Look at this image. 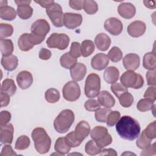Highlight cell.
Masks as SVG:
<instances>
[{
	"label": "cell",
	"mask_w": 156,
	"mask_h": 156,
	"mask_svg": "<svg viewBox=\"0 0 156 156\" xmlns=\"http://www.w3.org/2000/svg\"><path fill=\"white\" fill-rule=\"evenodd\" d=\"M109 63V58L108 56L102 53L96 54L91 60V67L96 70L101 71L105 69Z\"/></svg>",
	"instance_id": "2e32d148"
},
{
	"label": "cell",
	"mask_w": 156,
	"mask_h": 156,
	"mask_svg": "<svg viewBox=\"0 0 156 156\" xmlns=\"http://www.w3.org/2000/svg\"><path fill=\"white\" fill-rule=\"evenodd\" d=\"M74 132L76 139L82 143L90 132V124L85 121H81L76 125Z\"/></svg>",
	"instance_id": "e0dca14e"
},
{
	"label": "cell",
	"mask_w": 156,
	"mask_h": 156,
	"mask_svg": "<svg viewBox=\"0 0 156 156\" xmlns=\"http://www.w3.org/2000/svg\"><path fill=\"white\" fill-rule=\"evenodd\" d=\"M119 72L118 68L115 66H109L105 69L104 73V79L108 83L116 82L119 78Z\"/></svg>",
	"instance_id": "484cf974"
},
{
	"label": "cell",
	"mask_w": 156,
	"mask_h": 156,
	"mask_svg": "<svg viewBox=\"0 0 156 156\" xmlns=\"http://www.w3.org/2000/svg\"><path fill=\"white\" fill-rule=\"evenodd\" d=\"M110 89L111 91L118 98H119L120 96L123 93L128 91L127 88L124 86L122 83L118 82H115L112 83V85L110 86Z\"/></svg>",
	"instance_id": "ee69618b"
},
{
	"label": "cell",
	"mask_w": 156,
	"mask_h": 156,
	"mask_svg": "<svg viewBox=\"0 0 156 156\" xmlns=\"http://www.w3.org/2000/svg\"><path fill=\"white\" fill-rule=\"evenodd\" d=\"M16 91V87L14 80L11 79H5L1 84V92L6 93L10 96H13Z\"/></svg>",
	"instance_id": "83f0119b"
},
{
	"label": "cell",
	"mask_w": 156,
	"mask_h": 156,
	"mask_svg": "<svg viewBox=\"0 0 156 156\" xmlns=\"http://www.w3.org/2000/svg\"><path fill=\"white\" fill-rule=\"evenodd\" d=\"M63 96L68 101H76L80 96V88L79 85L74 80L69 81L63 87Z\"/></svg>",
	"instance_id": "ba28073f"
},
{
	"label": "cell",
	"mask_w": 156,
	"mask_h": 156,
	"mask_svg": "<svg viewBox=\"0 0 156 156\" xmlns=\"http://www.w3.org/2000/svg\"><path fill=\"white\" fill-rule=\"evenodd\" d=\"M31 135L37 151L41 154L48 152L51 148V140L46 130L42 127H37L32 130Z\"/></svg>",
	"instance_id": "7a4b0ae2"
},
{
	"label": "cell",
	"mask_w": 156,
	"mask_h": 156,
	"mask_svg": "<svg viewBox=\"0 0 156 156\" xmlns=\"http://www.w3.org/2000/svg\"><path fill=\"white\" fill-rule=\"evenodd\" d=\"M0 49L3 57L12 55L13 51V44L10 39H1L0 40Z\"/></svg>",
	"instance_id": "4dcf8cb0"
},
{
	"label": "cell",
	"mask_w": 156,
	"mask_h": 156,
	"mask_svg": "<svg viewBox=\"0 0 156 156\" xmlns=\"http://www.w3.org/2000/svg\"><path fill=\"white\" fill-rule=\"evenodd\" d=\"M101 155H112V156H116L117 152L115 151V149L112 148L108 149H104L101 150L100 153L99 154Z\"/></svg>",
	"instance_id": "91938a15"
},
{
	"label": "cell",
	"mask_w": 156,
	"mask_h": 156,
	"mask_svg": "<svg viewBox=\"0 0 156 156\" xmlns=\"http://www.w3.org/2000/svg\"><path fill=\"white\" fill-rule=\"evenodd\" d=\"M69 69L71 77L76 82L82 80L87 73V67L82 63H76Z\"/></svg>",
	"instance_id": "44dd1931"
},
{
	"label": "cell",
	"mask_w": 156,
	"mask_h": 156,
	"mask_svg": "<svg viewBox=\"0 0 156 156\" xmlns=\"http://www.w3.org/2000/svg\"><path fill=\"white\" fill-rule=\"evenodd\" d=\"M1 62L2 66L5 70L12 71L16 68L18 64V60L16 56L12 54L7 57L2 56Z\"/></svg>",
	"instance_id": "d4e9b609"
},
{
	"label": "cell",
	"mask_w": 156,
	"mask_h": 156,
	"mask_svg": "<svg viewBox=\"0 0 156 156\" xmlns=\"http://www.w3.org/2000/svg\"><path fill=\"white\" fill-rule=\"evenodd\" d=\"M152 140L149 138L143 131L140 136H138V138L136 141V144L137 147L140 149H144L151 144Z\"/></svg>",
	"instance_id": "ab89813d"
},
{
	"label": "cell",
	"mask_w": 156,
	"mask_h": 156,
	"mask_svg": "<svg viewBox=\"0 0 156 156\" xmlns=\"http://www.w3.org/2000/svg\"><path fill=\"white\" fill-rule=\"evenodd\" d=\"M10 102V96L6 93L1 92V107H5Z\"/></svg>",
	"instance_id": "680465c9"
},
{
	"label": "cell",
	"mask_w": 156,
	"mask_h": 156,
	"mask_svg": "<svg viewBox=\"0 0 156 156\" xmlns=\"http://www.w3.org/2000/svg\"><path fill=\"white\" fill-rule=\"evenodd\" d=\"M30 143L29 138L26 135H21L16 141L15 148L17 150H24L29 147Z\"/></svg>",
	"instance_id": "74e56055"
},
{
	"label": "cell",
	"mask_w": 156,
	"mask_h": 156,
	"mask_svg": "<svg viewBox=\"0 0 156 156\" xmlns=\"http://www.w3.org/2000/svg\"><path fill=\"white\" fill-rule=\"evenodd\" d=\"M144 98L153 102H155L156 99V91L155 86H151L147 88L144 94Z\"/></svg>",
	"instance_id": "f907efd6"
},
{
	"label": "cell",
	"mask_w": 156,
	"mask_h": 156,
	"mask_svg": "<svg viewBox=\"0 0 156 156\" xmlns=\"http://www.w3.org/2000/svg\"><path fill=\"white\" fill-rule=\"evenodd\" d=\"M82 16L80 14L65 13L63 16V24L69 29H74L82 24Z\"/></svg>",
	"instance_id": "8fae6325"
},
{
	"label": "cell",
	"mask_w": 156,
	"mask_h": 156,
	"mask_svg": "<svg viewBox=\"0 0 156 156\" xmlns=\"http://www.w3.org/2000/svg\"><path fill=\"white\" fill-rule=\"evenodd\" d=\"M84 107L89 112H94L101 108V105L98 100L94 99H90L86 101L84 104Z\"/></svg>",
	"instance_id": "bcb514c9"
},
{
	"label": "cell",
	"mask_w": 156,
	"mask_h": 156,
	"mask_svg": "<svg viewBox=\"0 0 156 156\" xmlns=\"http://www.w3.org/2000/svg\"><path fill=\"white\" fill-rule=\"evenodd\" d=\"M154 105V102L152 101L151 100L144 98V99H140L136 105V108L139 111L144 112H147L152 110Z\"/></svg>",
	"instance_id": "8d00e7d4"
},
{
	"label": "cell",
	"mask_w": 156,
	"mask_h": 156,
	"mask_svg": "<svg viewBox=\"0 0 156 156\" xmlns=\"http://www.w3.org/2000/svg\"><path fill=\"white\" fill-rule=\"evenodd\" d=\"M54 149L58 154L62 155L68 154L71 149V147L66 142L65 137H59L55 141Z\"/></svg>",
	"instance_id": "4316f807"
},
{
	"label": "cell",
	"mask_w": 156,
	"mask_h": 156,
	"mask_svg": "<svg viewBox=\"0 0 156 156\" xmlns=\"http://www.w3.org/2000/svg\"><path fill=\"white\" fill-rule=\"evenodd\" d=\"M69 54L74 58H77L82 55L81 54V49H80V45L78 42H73L71 45Z\"/></svg>",
	"instance_id": "681fc988"
},
{
	"label": "cell",
	"mask_w": 156,
	"mask_h": 156,
	"mask_svg": "<svg viewBox=\"0 0 156 156\" xmlns=\"http://www.w3.org/2000/svg\"><path fill=\"white\" fill-rule=\"evenodd\" d=\"M60 63L64 68L71 69L77 63V58L73 57L69 52H66L61 56Z\"/></svg>",
	"instance_id": "1f68e13d"
},
{
	"label": "cell",
	"mask_w": 156,
	"mask_h": 156,
	"mask_svg": "<svg viewBox=\"0 0 156 156\" xmlns=\"http://www.w3.org/2000/svg\"><path fill=\"white\" fill-rule=\"evenodd\" d=\"M120 81L126 88L139 89L143 86L144 79L143 77L133 71L127 70L121 76Z\"/></svg>",
	"instance_id": "8992f818"
},
{
	"label": "cell",
	"mask_w": 156,
	"mask_h": 156,
	"mask_svg": "<svg viewBox=\"0 0 156 156\" xmlns=\"http://www.w3.org/2000/svg\"><path fill=\"white\" fill-rule=\"evenodd\" d=\"M147 83L148 85L155 86L156 84V76L155 69L149 70L146 75Z\"/></svg>",
	"instance_id": "f5cc1de1"
},
{
	"label": "cell",
	"mask_w": 156,
	"mask_h": 156,
	"mask_svg": "<svg viewBox=\"0 0 156 156\" xmlns=\"http://www.w3.org/2000/svg\"><path fill=\"white\" fill-rule=\"evenodd\" d=\"M108 57L113 62H119L122 58V52L117 46H113L108 53Z\"/></svg>",
	"instance_id": "f35d334b"
},
{
	"label": "cell",
	"mask_w": 156,
	"mask_h": 156,
	"mask_svg": "<svg viewBox=\"0 0 156 156\" xmlns=\"http://www.w3.org/2000/svg\"><path fill=\"white\" fill-rule=\"evenodd\" d=\"M18 46L22 51H28L35 45L32 40L31 34L25 33L22 34L18 40Z\"/></svg>",
	"instance_id": "cb8c5ba5"
},
{
	"label": "cell",
	"mask_w": 156,
	"mask_h": 156,
	"mask_svg": "<svg viewBox=\"0 0 156 156\" xmlns=\"http://www.w3.org/2000/svg\"><path fill=\"white\" fill-rule=\"evenodd\" d=\"M112 110L110 108H99L98 110L95 111V119L98 122H106V119L108 115Z\"/></svg>",
	"instance_id": "7bdbcfd3"
},
{
	"label": "cell",
	"mask_w": 156,
	"mask_h": 156,
	"mask_svg": "<svg viewBox=\"0 0 156 156\" xmlns=\"http://www.w3.org/2000/svg\"><path fill=\"white\" fill-rule=\"evenodd\" d=\"M35 2L44 8H48L50 5L53 4L55 2L53 0H44V1H35Z\"/></svg>",
	"instance_id": "94428289"
},
{
	"label": "cell",
	"mask_w": 156,
	"mask_h": 156,
	"mask_svg": "<svg viewBox=\"0 0 156 156\" xmlns=\"http://www.w3.org/2000/svg\"><path fill=\"white\" fill-rule=\"evenodd\" d=\"M156 121H154L150 123L143 130L144 134L150 139L152 140L156 137Z\"/></svg>",
	"instance_id": "7dc6e473"
},
{
	"label": "cell",
	"mask_w": 156,
	"mask_h": 156,
	"mask_svg": "<svg viewBox=\"0 0 156 156\" xmlns=\"http://www.w3.org/2000/svg\"><path fill=\"white\" fill-rule=\"evenodd\" d=\"M120 118V113L118 111H111L107 116L106 124L108 127L113 126Z\"/></svg>",
	"instance_id": "f6af8a7d"
},
{
	"label": "cell",
	"mask_w": 156,
	"mask_h": 156,
	"mask_svg": "<svg viewBox=\"0 0 156 156\" xmlns=\"http://www.w3.org/2000/svg\"><path fill=\"white\" fill-rule=\"evenodd\" d=\"M94 43L97 48L101 51H107L111 44L110 38L104 33L98 34L94 38Z\"/></svg>",
	"instance_id": "603a6c76"
},
{
	"label": "cell",
	"mask_w": 156,
	"mask_h": 156,
	"mask_svg": "<svg viewBox=\"0 0 156 156\" xmlns=\"http://www.w3.org/2000/svg\"><path fill=\"white\" fill-rule=\"evenodd\" d=\"M16 16L14 8L9 5L0 6V17L1 19L7 21L13 20Z\"/></svg>",
	"instance_id": "f1b7e54d"
},
{
	"label": "cell",
	"mask_w": 156,
	"mask_h": 156,
	"mask_svg": "<svg viewBox=\"0 0 156 156\" xmlns=\"http://www.w3.org/2000/svg\"><path fill=\"white\" fill-rule=\"evenodd\" d=\"M51 52L49 49L46 48H41L39 52L38 56L40 59L47 60L51 58Z\"/></svg>",
	"instance_id": "6f0895ef"
},
{
	"label": "cell",
	"mask_w": 156,
	"mask_h": 156,
	"mask_svg": "<svg viewBox=\"0 0 156 156\" xmlns=\"http://www.w3.org/2000/svg\"><path fill=\"white\" fill-rule=\"evenodd\" d=\"M46 13L52 24L57 27H60L63 24V11L60 4L54 2L46 9Z\"/></svg>",
	"instance_id": "9c48e42d"
},
{
	"label": "cell",
	"mask_w": 156,
	"mask_h": 156,
	"mask_svg": "<svg viewBox=\"0 0 156 156\" xmlns=\"http://www.w3.org/2000/svg\"><path fill=\"white\" fill-rule=\"evenodd\" d=\"M45 99L49 103H55L60 99L59 91L54 88L48 89L45 92Z\"/></svg>",
	"instance_id": "836d02e7"
},
{
	"label": "cell",
	"mask_w": 156,
	"mask_h": 156,
	"mask_svg": "<svg viewBox=\"0 0 156 156\" xmlns=\"http://www.w3.org/2000/svg\"><path fill=\"white\" fill-rule=\"evenodd\" d=\"M94 44L90 40H85L81 43V54L83 57H87L91 55L94 51Z\"/></svg>",
	"instance_id": "d6a6232c"
},
{
	"label": "cell",
	"mask_w": 156,
	"mask_h": 156,
	"mask_svg": "<svg viewBox=\"0 0 156 156\" xmlns=\"http://www.w3.org/2000/svg\"><path fill=\"white\" fill-rule=\"evenodd\" d=\"M13 131V126L11 123L1 127L0 141L2 144H11L12 143Z\"/></svg>",
	"instance_id": "ffe728a7"
},
{
	"label": "cell",
	"mask_w": 156,
	"mask_h": 156,
	"mask_svg": "<svg viewBox=\"0 0 156 156\" xmlns=\"http://www.w3.org/2000/svg\"><path fill=\"white\" fill-rule=\"evenodd\" d=\"M16 153L15 152L10 145H5L1 151L0 154L1 156H12V155H16Z\"/></svg>",
	"instance_id": "db71d44e"
},
{
	"label": "cell",
	"mask_w": 156,
	"mask_h": 156,
	"mask_svg": "<svg viewBox=\"0 0 156 156\" xmlns=\"http://www.w3.org/2000/svg\"><path fill=\"white\" fill-rule=\"evenodd\" d=\"M116 130L121 138L132 141L139 136L141 127L139 122L130 116L121 117L116 124Z\"/></svg>",
	"instance_id": "6da1fadb"
},
{
	"label": "cell",
	"mask_w": 156,
	"mask_h": 156,
	"mask_svg": "<svg viewBox=\"0 0 156 156\" xmlns=\"http://www.w3.org/2000/svg\"><path fill=\"white\" fill-rule=\"evenodd\" d=\"M98 96V101L101 105L110 108L114 106L115 104V99L112 95L107 91L103 90L99 92Z\"/></svg>",
	"instance_id": "7402d4cb"
},
{
	"label": "cell",
	"mask_w": 156,
	"mask_h": 156,
	"mask_svg": "<svg viewBox=\"0 0 156 156\" xmlns=\"http://www.w3.org/2000/svg\"><path fill=\"white\" fill-rule=\"evenodd\" d=\"M11 119V114L6 110L2 111L0 113V126L1 127L5 126Z\"/></svg>",
	"instance_id": "816d5d0a"
},
{
	"label": "cell",
	"mask_w": 156,
	"mask_h": 156,
	"mask_svg": "<svg viewBox=\"0 0 156 156\" xmlns=\"http://www.w3.org/2000/svg\"><path fill=\"white\" fill-rule=\"evenodd\" d=\"M30 30L34 35L44 39L50 30V26L46 20L39 19L32 23Z\"/></svg>",
	"instance_id": "30bf717a"
},
{
	"label": "cell",
	"mask_w": 156,
	"mask_h": 156,
	"mask_svg": "<svg viewBox=\"0 0 156 156\" xmlns=\"http://www.w3.org/2000/svg\"><path fill=\"white\" fill-rule=\"evenodd\" d=\"M69 38L65 34H52L47 39L46 44L50 48H57L59 50L65 49L69 44Z\"/></svg>",
	"instance_id": "52a82bcc"
},
{
	"label": "cell",
	"mask_w": 156,
	"mask_h": 156,
	"mask_svg": "<svg viewBox=\"0 0 156 156\" xmlns=\"http://www.w3.org/2000/svg\"><path fill=\"white\" fill-rule=\"evenodd\" d=\"M122 63L126 70L133 71L138 68L140 63V58L136 54L130 53L124 56L122 59Z\"/></svg>",
	"instance_id": "9a60e30c"
},
{
	"label": "cell",
	"mask_w": 156,
	"mask_h": 156,
	"mask_svg": "<svg viewBox=\"0 0 156 156\" xmlns=\"http://www.w3.org/2000/svg\"><path fill=\"white\" fill-rule=\"evenodd\" d=\"M90 136L96 144L101 148H103L112 143V138L108 133V130L104 126H98L94 127L90 133Z\"/></svg>",
	"instance_id": "277c9868"
},
{
	"label": "cell",
	"mask_w": 156,
	"mask_h": 156,
	"mask_svg": "<svg viewBox=\"0 0 156 156\" xmlns=\"http://www.w3.org/2000/svg\"><path fill=\"white\" fill-rule=\"evenodd\" d=\"M101 89V79L95 73L90 74L85 80L84 91L86 96L89 98H95L98 95Z\"/></svg>",
	"instance_id": "5b68a950"
},
{
	"label": "cell",
	"mask_w": 156,
	"mask_h": 156,
	"mask_svg": "<svg viewBox=\"0 0 156 156\" xmlns=\"http://www.w3.org/2000/svg\"><path fill=\"white\" fill-rule=\"evenodd\" d=\"M65 139L71 147H76L81 144V143L76 139L74 131L68 133L65 136Z\"/></svg>",
	"instance_id": "c3c4849f"
},
{
	"label": "cell",
	"mask_w": 156,
	"mask_h": 156,
	"mask_svg": "<svg viewBox=\"0 0 156 156\" xmlns=\"http://www.w3.org/2000/svg\"><path fill=\"white\" fill-rule=\"evenodd\" d=\"M74 121V114L69 109L62 110L54 121L55 130L60 133H66Z\"/></svg>",
	"instance_id": "3957f363"
},
{
	"label": "cell",
	"mask_w": 156,
	"mask_h": 156,
	"mask_svg": "<svg viewBox=\"0 0 156 156\" xmlns=\"http://www.w3.org/2000/svg\"><path fill=\"white\" fill-rule=\"evenodd\" d=\"M102 148L99 147L93 140H89L85 144V152L90 155H95L99 154L101 151Z\"/></svg>",
	"instance_id": "e575fe53"
},
{
	"label": "cell",
	"mask_w": 156,
	"mask_h": 156,
	"mask_svg": "<svg viewBox=\"0 0 156 156\" xmlns=\"http://www.w3.org/2000/svg\"><path fill=\"white\" fill-rule=\"evenodd\" d=\"M17 5V15L23 20L30 18L33 13V9L29 5L31 1H15Z\"/></svg>",
	"instance_id": "4fadbf2b"
},
{
	"label": "cell",
	"mask_w": 156,
	"mask_h": 156,
	"mask_svg": "<svg viewBox=\"0 0 156 156\" xmlns=\"http://www.w3.org/2000/svg\"><path fill=\"white\" fill-rule=\"evenodd\" d=\"M156 148H155V143H153L152 145L151 144L147 147L144 149V150L140 153L141 155H152L156 154Z\"/></svg>",
	"instance_id": "11a10c76"
},
{
	"label": "cell",
	"mask_w": 156,
	"mask_h": 156,
	"mask_svg": "<svg viewBox=\"0 0 156 156\" xmlns=\"http://www.w3.org/2000/svg\"><path fill=\"white\" fill-rule=\"evenodd\" d=\"M104 29L113 35H119L123 29L122 22L116 18L112 17L106 20L104 22Z\"/></svg>",
	"instance_id": "7c38bea8"
},
{
	"label": "cell",
	"mask_w": 156,
	"mask_h": 156,
	"mask_svg": "<svg viewBox=\"0 0 156 156\" xmlns=\"http://www.w3.org/2000/svg\"><path fill=\"white\" fill-rule=\"evenodd\" d=\"M83 9L88 15H93L98 10V5L96 1L93 0H84Z\"/></svg>",
	"instance_id": "d590c367"
},
{
	"label": "cell",
	"mask_w": 156,
	"mask_h": 156,
	"mask_svg": "<svg viewBox=\"0 0 156 156\" xmlns=\"http://www.w3.org/2000/svg\"><path fill=\"white\" fill-rule=\"evenodd\" d=\"M144 5L149 9H154L155 7V3L153 1H144Z\"/></svg>",
	"instance_id": "6125c7cd"
},
{
	"label": "cell",
	"mask_w": 156,
	"mask_h": 156,
	"mask_svg": "<svg viewBox=\"0 0 156 156\" xmlns=\"http://www.w3.org/2000/svg\"><path fill=\"white\" fill-rule=\"evenodd\" d=\"M13 32V27L12 25L6 23L0 24V39H4L10 37Z\"/></svg>",
	"instance_id": "b9f144b4"
},
{
	"label": "cell",
	"mask_w": 156,
	"mask_h": 156,
	"mask_svg": "<svg viewBox=\"0 0 156 156\" xmlns=\"http://www.w3.org/2000/svg\"><path fill=\"white\" fill-rule=\"evenodd\" d=\"M119 15L125 19L132 18L136 13L135 7L130 2H123L119 5L118 7Z\"/></svg>",
	"instance_id": "d6986e66"
},
{
	"label": "cell",
	"mask_w": 156,
	"mask_h": 156,
	"mask_svg": "<svg viewBox=\"0 0 156 156\" xmlns=\"http://www.w3.org/2000/svg\"><path fill=\"white\" fill-rule=\"evenodd\" d=\"M118 99L120 105L125 108L130 107L133 102V97L128 91L121 94Z\"/></svg>",
	"instance_id": "60d3db41"
},
{
	"label": "cell",
	"mask_w": 156,
	"mask_h": 156,
	"mask_svg": "<svg viewBox=\"0 0 156 156\" xmlns=\"http://www.w3.org/2000/svg\"><path fill=\"white\" fill-rule=\"evenodd\" d=\"M16 82L18 85L22 90H26L29 88L33 83L32 74L27 71L20 72L16 76Z\"/></svg>",
	"instance_id": "ac0fdd59"
},
{
	"label": "cell",
	"mask_w": 156,
	"mask_h": 156,
	"mask_svg": "<svg viewBox=\"0 0 156 156\" xmlns=\"http://www.w3.org/2000/svg\"><path fill=\"white\" fill-rule=\"evenodd\" d=\"M146 29V24L140 20L131 23L127 27V32L132 37H139L143 35Z\"/></svg>",
	"instance_id": "5bb4252c"
},
{
	"label": "cell",
	"mask_w": 156,
	"mask_h": 156,
	"mask_svg": "<svg viewBox=\"0 0 156 156\" xmlns=\"http://www.w3.org/2000/svg\"><path fill=\"white\" fill-rule=\"evenodd\" d=\"M83 3V1H82V0H78V1L70 0L69 1V5L70 7L76 10H80L82 9Z\"/></svg>",
	"instance_id": "9f6ffc18"
},
{
	"label": "cell",
	"mask_w": 156,
	"mask_h": 156,
	"mask_svg": "<svg viewBox=\"0 0 156 156\" xmlns=\"http://www.w3.org/2000/svg\"><path fill=\"white\" fill-rule=\"evenodd\" d=\"M155 54L153 52H147L144 54L143 60V67L148 70L155 69L156 60Z\"/></svg>",
	"instance_id": "f546056e"
}]
</instances>
